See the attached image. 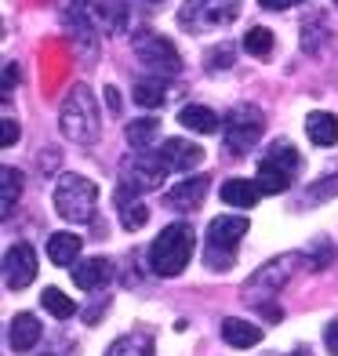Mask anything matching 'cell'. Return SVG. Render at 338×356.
Listing matches in <instances>:
<instances>
[{"mask_svg": "<svg viewBox=\"0 0 338 356\" xmlns=\"http://www.w3.org/2000/svg\"><path fill=\"white\" fill-rule=\"evenodd\" d=\"M244 51L255 55V58H269V51H273V33H269L266 26H251L248 33H244Z\"/></svg>", "mask_w": 338, "mask_h": 356, "instance_id": "cell-28", "label": "cell"}, {"mask_svg": "<svg viewBox=\"0 0 338 356\" xmlns=\"http://www.w3.org/2000/svg\"><path fill=\"white\" fill-rule=\"evenodd\" d=\"M15 76H19V66H15V62H8V66H4V95H11Z\"/></svg>", "mask_w": 338, "mask_h": 356, "instance_id": "cell-36", "label": "cell"}, {"mask_svg": "<svg viewBox=\"0 0 338 356\" xmlns=\"http://www.w3.org/2000/svg\"><path fill=\"white\" fill-rule=\"evenodd\" d=\"M248 218L244 215H222L207 225V248H222V251H236V240L248 233Z\"/></svg>", "mask_w": 338, "mask_h": 356, "instance_id": "cell-11", "label": "cell"}, {"mask_svg": "<svg viewBox=\"0 0 338 356\" xmlns=\"http://www.w3.org/2000/svg\"><path fill=\"white\" fill-rule=\"evenodd\" d=\"M0 127H4V135H0V145L8 149V145H15V138H19V120L4 117V124H0Z\"/></svg>", "mask_w": 338, "mask_h": 356, "instance_id": "cell-32", "label": "cell"}, {"mask_svg": "<svg viewBox=\"0 0 338 356\" xmlns=\"http://www.w3.org/2000/svg\"><path fill=\"white\" fill-rule=\"evenodd\" d=\"M193 244H197L193 225H186V222L168 225V229L153 240V248H150L153 273L156 277H179V273H186L189 258H193Z\"/></svg>", "mask_w": 338, "mask_h": 356, "instance_id": "cell-2", "label": "cell"}, {"mask_svg": "<svg viewBox=\"0 0 338 356\" xmlns=\"http://www.w3.org/2000/svg\"><path fill=\"white\" fill-rule=\"evenodd\" d=\"M80 248H84V240L77 233H51L47 236V258H51L55 266H77Z\"/></svg>", "mask_w": 338, "mask_h": 356, "instance_id": "cell-16", "label": "cell"}, {"mask_svg": "<svg viewBox=\"0 0 338 356\" xmlns=\"http://www.w3.org/2000/svg\"><path fill=\"white\" fill-rule=\"evenodd\" d=\"M37 342H40V320L33 313H19L8 323V346L15 353H29Z\"/></svg>", "mask_w": 338, "mask_h": 356, "instance_id": "cell-14", "label": "cell"}, {"mask_svg": "<svg viewBox=\"0 0 338 356\" xmlns=\"http://www.w3.org/2000/svg\"><path fill=\"white\" fill-rule=\"evenodd\" d=\"M135 55H138L142 66L153 70V73L175 76V73L182 70V58H179V51H175V44H171L168 37H153V33L138 37V40H135Z\"/></svg>", "mask_w": 338, "mask_h": 356, "instance_id": "cell-8", "label": "cell"}, {"mask_svg": "<svg viewBox=\"0 0 338 356\" xmlns=\"http://www.w3.org/2000/svg\"><path fill=\"white\" fill-rule=\"evenodd\" d=\"M124 8H127L124 0H102V4L95 8V11H99V19L106 22V33H120V29H124V22H127Z\"/></svg>", "mask_w": 338, "mask_h": 356, "instance_id": "cell-27", "label": "cell"}, {"mask_svg": "<svg viewBox=\"0 0 338 356\" xmlns=\"http://www.w3.org/2000/svg\"><path fill=\"white\" fill-rule=\"evenodd\" d=\"M222 338L236 349H251L262 342V327H255L251 320H240V316H225L222 320Z\"/></svg>", "mask_w": 338, "mask_h": 356, "instance_id": "cell-15", "label": "cell"}, {"mask_svg": "<svg viewBox=\"0 0 338 356\" xmlns=\"http://www.w3.org/2000/svg\"><path fill=\"white\" fill-rule=\"evenodd\" d=\"M0 182H4V200H0V215L11 218V211H15V200L22 197V171L4 168V171H0Z\"/></svg>", "mask_w": 338, "mask_h": 356, "instance_id": "cell-23", "label": "cell"}, {"mask_svg": "<svg viewBox=\"0 0 338 356\" xmlns=\"http://www.w3.org/2000/svg\"><path fill=\"white\" fill-rule=\"evenodd\" d=\"M335 4H338V0H335Z\"/></svg>", "mask_w": 338, "mask_h": 356, "instance_id": "cell-38", "label": "cell"}, {"mask_svg": "<svg viewBox=\"0 0 338 356\" xmlns=\"http://www.w3.org/2000/svg\"><path fill=\"white\" fill-rule=\"evenodd\" d=\"M207 193V175H193V178H182L179 186L168 189V207L175 211H193Z\"/></svg>", "mask_w": 338, "mask_h": 356, "instance_id": "cell-13", "label": "cell"}, {"mask_svg": "<svg viewBox=\"0 0 338 356\" xmlns=\"http://www.w3.org/2000/svg\"><path fill=\"white\" fill-rule=\"evenodd\" d=\"M179 124L189 127V131H197V135H215L222 127L218 113L207 109V106H186V109H179Z\"/></svg>", "mask_w": 338, "mask_h": 356, "instance_id": "cell-18", "label": "cell"}, {"mask_svg": "<svg viewBox=\"0 0 338 356\" xmlns=\"http://www.w3.org/2000/svg\"><path fill=\"white\" fill-rule=\"evenodd\" d=\"M259 4H262L266 11H284V8H295V4H302V0H259Z\"/></svg>", "mask_w": 338, "mask_h": 356, "instance_id": "cell-35", "label": "cell"}, {"mask_svg": "<svg viewBox=\"0 0 338 356\" xmlns=\"http://www.w3.org/2000/svg\"><path fill=\"white\" fill-rule=\"evenodd\" d=\"M255 186H259V193H269V197H277V193H287V186H291V175L280 171V168L259 164V175H255Z\"/></svg>", "mask_w": 338, "mask_h": 356, "instance_id": "cell-21", "label": "cell"}, {"mask_svg": "<svg viewBox=\"0 0 338 356\" xmlns=\"http://www.w3.org/2000/svg\"><path fill=\"white\" fill-rule=\"evenodd\" d=\"M259 197L262 193L251 178H230V182L222 186V204H233V207H248L251 211V207L259 204Z\"/></svg>", "mask_w": 338, "mask_h": 356, "instance_id": "cell-19", "label": "cell"}, {"mask_svg": "<svg viewBox=\"0 0 338 356\" xmlns=\"http://www.w3.org/2000/svg\"><path fill=\"white\" fill-rule=\"evenodd\" d=\"M58 124H62V135L77 145H91L99 142L102 135V117H99V99L91 95L88 84H73L70 95L62 99L58 109Z\"/></svg>", "mask_w": 338, "mask_h": 356, "instance_id": "cell-1", "label": "cell"}, {"mask_svg": "<svg viewBox=\"0 0 338 356\" xmlns=\"http://www.w3.org/2000/svg\"><path fill=\"white\" fill-rule=\"evenodd\" d=\"M120 175H124V189L150 193V189L164 186L168 168H164V160H160V153H138V156H131V160L120 168Z\"/></svg>", "mask_w": 338, "mask_h": 356, "instance_id": "cell-7", "label": "cell"}, {"mask_svg": "<svg viewBox=\"0 0 338 356\" xmlns=\"http://www.w3.org/2000/svg\"><path fill=\"white\" fill-rule=\"evenodd\" d=\"M233 262H236V251H222V248H207L204 251V266L215 269V273L218 269H230Z\"/></svg>", "mask_w": 338, "mask_h": 356, "instance_id": "cell-30", "label": "cell"}, {"mask_svg": "<svg viewBox=\"0 0 338 356\" xmlns=\"http://www.w3.org/2000/svg\"><path fill=\"white\" fill-rule=\"evenodd\" d=\"M164 80L160 76H150V80H138L135 84V102L138 106H146V109H156V106H164Z\"/></svg>", "mask_w": 338, "mask_h": 356, "instance_id": "cell-26", "label": "cell"}, {"mask_svg": "<svg viewBox=\"0 0 338 356\" xmlns=\"http://www.w3.org/2000/svg\"><path fill=\"white\" fill-rule=\"evenodd\" d=\"M70 277L77 280L80 291H99V287H106L113 280V262H109V258H102V254L99 258H80Z\"/></svg>", "mask_w": 338, "mask_h": 356, "instance_id": "cell-12", "label": "cell"}, {"mask_svg": "<svg viewBox=\"0 0 338 356\" xmlns=\"http://www.w3.org/2000/svg\"><path fill=\"white\" fill-rule=\"evenodd\" d=\"M51 204H55L58 218H66V222H91L95 204H99V186H95L91 178H84V175L66 171V175H58V182H55Z\"/></svg>", "mask_w": 338, "mask_h": 356, "instance_id": "cell-3", "label": "cell"}, {"mask_svg": "<svg viewBox=\"0 0 338 356\" xmlns=\"http://www.w3.org/2000/svg\"><path fill=\"white\" fill-rule=\"evenodd\" d=\"M102 99H106L109 113H120V109H124V102H120V91H117V88H106V95H102Z\"/></svg>", "mask_w": 338, "mask_h": 356, "instance_id": "cell-34", "label": "cell"}, {"mask_svg": "<svg viewBox=\"0 0 338 356\" xmlns=\"http://www.w3.org/2000/svg\"><path fill=\"white\" fill-rule=\"evenodd\" d=\"M324 342H328L331 356H338V320H331V323H328V331H324Z\"/></svg>", "mask_w": 338, "mask_h": 356, "instance_id": "cell-33", "label": "cell"}, {"mask_svg": "<svg viewBox=\"0 0 338 356\" xmlns=\"http://www.w3.org/2000/svg\"><path fill=\"white\" fill-rule=\"evenodd\" d=\"M240 15V0H186L179 22L186 29H215L230 26Z\"/></svg>", "mask_w": 338, "mask_h": 356, "instance_id": "cell-5", "label": "cell"}, {"mask_svg": "<svg viewBox=\"0 0 338 356\" xmlns=\"http://www.w3.org/2000/svg\"><path fill=\"white\" fill-rule=\"evenodd\" d=\"M156 153H160L168 171H193L204 160V149L189 138H164V145H160Z\"/></svg>", "mask_w": 338, "mask_h": 356, "instance_id": "cell-10", "label": "cell"}, {"mask_svg": "<svg viewBox=\"0 0 338 356\" xmlns=\"http://www.w3.org/2000/svg\"><path fill=\"white\" fill-rule=\"evenodd\" d=\"M156 135H160V124H156L153 117L127 124V142H131L138 153H146V145H153V142H156Z\"/></svg>", "mask_w": 338, "mask_h": 356, "instance_id": "cell-25", "label": "cell"}, {"mask_svg": "<svg viewBox=\"0 0 338 356\" xmlns=\"http://www.w3.org/2000/svg\"><path fill=\"white\" fill-rule=\"evenodd\" d=\"M262 164L295 175V168H298V149H295V145H287V142H273L269 149H266V156H262Z\"/></svg>", "mask_w": 338, "mask_h": 356, "instance_id": "cell-22", "label": "cell"}, {"mask_svg": "<svg viewBox=\"0 0 338 356\" xmlns=\"http://www.w3.org/2000/svg\"><path fill=\"white\" fill-rule=\"evenodd\" d=\"M40 305L51 316H58V320H70L73 313H77V302L70 298V295H62L58 287H44V295H40Z\"/></svg>", "mask_w": 338, "mask_h": 356, "instance_id": "cell-24", "label": "cell"}, {"mask_svg": "<svg viewBox=\"0 0 338 356\" xmlns=\"http://www.w3.org/2000/svg\"><path fill=\"white\" fill-rule=\"evenodd\" d=\"M33 277H37V254H33V248H29V244L8 248V254H4V284L11 291H22V287L33 284Z\"/></svg>", "mask_w": 338, "mask_h": 356, "instance_id": "cell-9", "label": "cell"}, {"mask_svg": "<svg viewBox=\"0 0 338 356\" xmlns=\"http://www.w3.org/2000/svg\"><path fill=\"white\" fill-rule=\"evenodd\" d=\"M153 4H160V0H153Z\"/></svg>", "mask_w": 338, "mask_h": 356, "instance_id": "cell-37", "label": "cell"}, {"mask_svg": "<svg viewBox=\"0 0 338 356\" xmlns=\"http://www.w3.org/2000/svg\"><path fill=\"white\" fill-rule=\"evenodd\" d=\"M305 131H309V142L313 145H335L338 142V117L335 113H324V109H316L305 117Z\"/></svg>", "mask_w": 338, "mask_h": 356, "instance_id": "cell-17", "label": "cell"}, {"mask_svg": "<svg viewBox=\"0 0 338 356\" xmlns=\"http://www.w3.org/2000/svg\"><path fill=\"white\" fill-rule=\"evenodd\" d=\"M302 266V254H284V258H277V262H269V266H262L259 273L251 277V284L244 287V295L251 298V295H259L262 302H273V295L291 280V273ZM259 302V305H262Z\"/></svg>", "mask_w": 338, "mask_h": 356, "instance_id": "cell-6", "label": "cell"}, {"mask_svg": "<svg viewBox=\"0 0 338 356\" xmlns=\"http://www.w3.org/2000/svg\"><path fill=\"white\" fill-rule=\"evenodd\" d=\"M233 66V51H230V47H215V51L211 55H207V70H230Z\"/></svg>", "mask_w": 338, "mask_h": 356, "instance_id": "cell-31", "label": "cell"}, {"mask_svg": "<svg viewBox=\"0 0 338 356\" xmlns=\"http://www.w3.org/2000/svg\"><path fill=\"white\" fill-rule=\"evenodd\" d=\"M124 207V229H142V225L150 222V211H146V204H120Z\"/></svg>", "mask_w": 338, "mask_h": 356, "instance_id": "cell-29", "label": "cell"}, {"mask_svg": "<svg viewBox=\"0 0 338 356\" xmlns=\"http://www.w3.org/2000/svg\"><path fill=\"white\" fill-rule=\"evenodd\" d=\"M106 356H156V353H153L150 334H124L106 349Z\"/></svg>", "mask_w": 338, "mask_h": 356, "instance_id": "cell-20", "label": "cell"}, {"mask_svg": "<svg viewBox=\"0 0 338 356\" xmlns=\"http://www.w3.org/2000/svg\"><path fill=\"white\" fill-rule=\"evenodd\" d=\"M262 113L255 109V106H236L230 117L222 120V138H225V149L230 153H251V145L262 138Z\"/></svg>", "mask_w": 338, "mask_h": 356, "instance_id": "cell-4", "label": "cell"}]
</instances>
